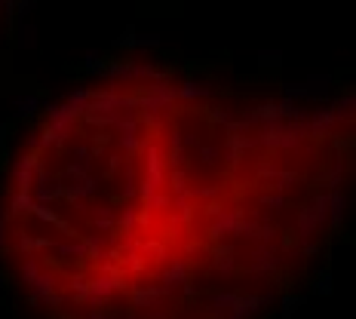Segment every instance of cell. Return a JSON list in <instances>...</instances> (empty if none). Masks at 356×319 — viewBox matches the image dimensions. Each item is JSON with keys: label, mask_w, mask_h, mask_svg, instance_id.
<instances>
[{"label": "cell", "mask_w": 356, "mask_h": 319, "mask_svg": "<svg viewBox=\"0 0 356 319\" xmlns=\"http://www.w3.org/2000/svg\"><path fill=\"white\" fill-rule=\"evenodd\" d=\"M350 111L172 58H114L0 154V261L71 319H225L320 258Z\"/></svg>", "instance_id": "obj_1"}]
</instances>
